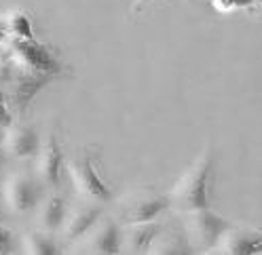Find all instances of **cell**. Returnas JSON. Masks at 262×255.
<instances>
[{
	"label": "cell",
	"mask_w": 262,
	"mask_h": 255,
	"mask_svg": "<svg viewBox=\"0 0 262 255\" xmlns=\"http://www.w3.org/2000/svg\"><path fill=\"white\" fill-rule=\"evenodd\" d=\"M214 182H216V152L214 148H205L173 184L169 192L171 207L180 213L207 209L211 202Z\"/></svg>",
	"instance_id": "obj_1"
},
{
	"label": "cell",
	"mask_w": 262,
	"mask_h": 255,
	"mask_svg": "<svg viewBox=\"0 0 262 255\" xmlns=\"http://www.w3.org/2000/svg\"><path fill=\"white\" fill-rule=\"evenodd\" d=\"M66 173H68L76 194L83 200L102 202V205L112 200V190L102 180L100 171H97L93 152L78 150L70 158H66Z\"/></svg>",
	"instance_id": "obj_2"
},
{
	"label": "cell",
	"mask_w": 262,
	"mask_h": 255,
	"mask_svg": "<svg viewBox=\"0 0 262 255\" xmlns=\"http://www.w3.org/2000/svg\"><path fill=\"white\" fill-rule=\"evenodd\" d=\"M171 209L169 194H161L150 188H138L127 192L117 205V219L123 226L159 221Z\"/></svg>",
	"instance_id": "obj_3"
},
{
	"label": "cell",
	"mask_w": 262,
	"mask_h": 255,
	"mask_svg": "<svg viewBox=\"0 0 262 255\" xmlns=\"http://www.w3.org/2000/svg\"><path fill=\"white\" fill-rule=\"evenodd\" d=\"M45 194L47 188L34 171H13L3 186V202L17 215L34 211Z\"/></svg>",
	"instance_id": "obj_4"
},
{
	"label": "cell",
	"mask_w": 262,
	"mask_h": 255,
	"mask_svg": "<svg viewBox=\"0 0 262 255\" xmlns=\"http://www.w3.org/2000/svg\"><path fill=\"white\" fill-rule=\"evenodd\" d=\"M233 224L228 219H224L220 213H216L214 209H199V211H190L184 213V232L190 238V243L194 245V249L203 253L220 245L222 236L226 234V230Z\"/></svg>",
	"instance_id": "obj_5"
},
{
	"label": "cell",
	"mask_w": 262,
	"mask_h": 255,
	"mask_svg": "<svg viewBox=\"0 0 262 255\" xmlns=\"http://www.w3.org/2000/svg\"><path fill=\"white\" fill-rule=\"evenodd\" d=\"M7 46L15 61L26 70L38 72L45 76L55 78L61 72V63L51 46L38 42L36 38H9Z\"/></svg>",
	"instance_id": "obj_6"
},
{
	"label": "cell",
	"mask_w": 262,
	"mask_h": 255,
	"mask_svg": "<svg viewBox=\"0 0 262 255\" xmlns=\"http://www.w3.org/2000/svg\"><path fill=\"white\" fill-rule=\"evenodd\" d=\"M34 173L47 190H59L66 175V154L55 133H49L42 139L40 150L34 158Z\"/></svg>",
	"instance_id": "obj_7"
},
{
	"label": "cell",
	"mask_w": 262,
	"mask_h": 255,
	"mask_svg": "<svg viewBox=\"0 0 262 255\" xmlns=\"http://www.w3.org/2000/svg\"><path fill=\"white\" fill-rule=\"evenodd\" d=\"M106 215V209L102 202H91L80 198L76 205H70L68 217L61 228V236L66 243H76L83 238L100 224V219Z\"/></svg>",
	"instance_id": "obj_8"
},
{
	"label": "cell",
	"mask_w": 262,
	"mask_h": 255,
	"mask_svg": "<svg viewBox=\"0 0 262 255\" xmlns=\"http://www.w3.org/2000/svg\"><path fill=\"white\" fill-rule=\"evenodd\" d=\"M40 135L34 124L28 122H13L3 135V150L5 156L15 161H34L40 150Z\"/></svg>",
	"instance_id": "obj_9"
},
{
	"label": "cell",
	"mask_w": 262,
	"mask_h": 255,
	"mask_svg": "<svg viewBox=\"0 0 262 255\" xmlns=\"http://www.w3.org/2000/svg\"><path fill=\"white\" fill-rule=\"evenodd\" d=\"M49 81H53V78L38 74V72H32V70H26L24 66H19L13 83L7 87V93H9V99H11L15 114H24L26 108L32 104V99L36 97V93L42 91L45 85H49Z\"/></svg>",
	"instance_id": "obj_10"
},
{
	"label": "cell",
	"mask_w": 262,
	"mask_h": 255,
	"mask_svg": "<svg viewBox=\"0 0 262 255\" xmlns=\"http://www.w3.org/2000/svg\"><path fill=\"white\" fill-rule=\"evenodd\" d=\"M123 236H125V226L117 217H102L87 236L85 245L91 253H114L119 255L123 247Z\"/></svg>",
	"instance_id": "obj_11"
},
{
	"label": "cell",
	"mask_w": 262,
	"mask_h": 255,
	"mask_svg": "<svg viewBox=\"0 0 262 255\" xmlns=\"http://www.w3.org/2000/svg\"><path fill=\"white\" fill-rule=\"evenodd\" d=\"M68 211H70L68 198H66L61 192H57V190H47V194L42 196V200L34 209L36 228L55 234L57 230L63 228Z\"/></svg>",
	"instance_id": "obj_12"
},
{
	"label": "cell",
	"mask_w": 262,
	"mask_h": 255,
	"mask_svg": "<svg viewBox=\"0 0 262 255\" xmlns=\"http://www.w3.org/2000/svg\"><path fill=\"white\" fill-rule=\"evenodd\" d=\"M218 247H222L228 255H262V228L233 224Z\"/></svg>",
	"instance_id": "obj_13"
},
{
	"label": "cell",
	"mask_w": 262,
	"mask_h": 255,
	"mask_svg": "<svg viewBox=\"0 0 262 255\" xmlns=\"http://www.w3.org/2000/svg\"><path fill=\"white\" fill-rule=\"evenodd\" d=\"M165 230V224L159 221H144V224H131L125 226V236L123 245L134 253V255H146L152 243L157 241V236Z\"/></svg>",
	"instance_id": "obj_14"
},
{
	"label": "cell",
	"mask_w": 262,
	"mask_h": 255,
	"mask_svg": "<svg viewBox=\"0 0 262 255\" xmlns=\"http://www.w3.org/2000/svg\"><path fill=\"white\" fill-rule=\"evenodd\" d=\"M194 253L199 251L190 243L184 228H176V230L165 228L157 236V241L152 243L146 255H194Z\"/></svg>",
	"instance_id": "obj_15"
},
{
	"label": "cell",
	"mask_w": 262,
	"mask_h": 255,
	"mask_svg": "<svg viewBox=\"0 0 262 255\" xmlns=\"http://www.w3.org/2000/svg\"><path fill=\"white\" fill-rule=\"evenodd\" d=\"M24 251L26 255H63V249L53 232H45L40 228L30 230L24 236Z\"/></svg>",
	"instance_id": "obj_16"
},
{
	"label": "cell",
	"mask_w": 262,
	"mask_h": 255,
	"mask_svg": "<svg viewBox=\"0 0 262 255\" xmlns=\"http://www.w3.org/2000/svg\"><path fill=\"white\" fill-rule=\"evenodd\" d=\"M7 28H9V38H34V34H32V21L28 17V13L24 11L9 13Z\"/></svg>",
	"instance_id": "obj_17"
},
{
	"label": "cell",
	"mask_w": 262,
	"mask_h": 255,
	"mask_svg": "<svg viewBox=\"0 0 262 255\" xmlns=\"http://www.w3.org/2000/svg\"><path fill=\"white\" fill-rule=\"evenodd\" d=\"M211 7L218 13H239V11H252L256 9V0H211Z\"/></svg>",
	"instance_id": "obj_18"
},
{
	"label": "cell",
	"mask_w": 262,
	"mask_h": 255,
	"mask_svg": "<svg viewBox=\"0 0 262 255\" xmlns=\"http://www.w3.org/2000/svg\"><path fill=\"white\" fill-rule=\"evenodd\" d=\"M13 122H15V110L11 106L7 89L0 87V129H3V131L9 129Z\"/></svg>",
	"instance_id": "obj_19"
},
{
	"label": "cell",
	"mask_w": 262,
	"mask_h": 255,
	"mask_svg": "<svg viewBox=\"0 0 262 255\" xmlns=\"http://www.w3.org/2000/svg\"><path fill=\"white\" fill-rule=\"evenodd\" d=\"M13 251H15V236L0 221V255H13Z\"/></svg>",
	"instance_id": "obj_20"
},
{
	"label": "cell",
	"mask_w": 262,
	"mask_h": 255,
	"mask_svg": "<svg viewBox=\"0 0 262 255\" xmlns=\"http://www.w3.org/2000/svg\"><path fill=\"white\" fill-rule=\"evenodd\" d=\"M201 255H228L222 247H214V249H209V251H203Z\"/></svg>",
	"instance_id": "obj_21"
},
{
	"label": "cell",
	"mask_w": 262,
	"mask_h": 255,
	"mask_svg": "<svg viewBox=\"0 0 262 255\" xmlns=\"http://www.w3.org/2000/svg\"><path fill=\"white\" fill-rule=\"evenodd\" d=\"M150 3H152V0H136V3H134V13L142 11L146 5H150Z\"/></svg>",
	"instance_id": "obj_22"
},
{
	"label": "cell",
	"mask_w": 262,
	"mask_h": 255,
	"mask_svg": "<svg viewBox=\"0 0 262 255\" xmlns=\"http://www.w3.org/2000/svg\"><path fill=\"white\" fill-rule=\"evenodd\" d=\"M3 135H5V131L0 129V163H3V158H5V150H3Z\"/></svg>",
	"instance_id": "obj_23"
},
{
	"label": "cell",
	"mask_w": 262,
	"mask_h": 255,
	"mask_svg": "<svg viewBox=\"0 0 262 255\" xmlns=\"http://www.w3.org/2000/svg\"><path fill=\"white\" fill-rule=\"evenodd\" d=\"M0 217H3V192H0Z\"/></svg>",
	"instance_id": "obj_24"
},
{
	"label": "cell",
	"mask_w": 262,
	"mask_h": 255,
	"mask_svg": "<svg viewBox=\"0 0 262 255\" xmlns=\"http://www.w3.org/2000/svg\"><path fill=\"white\" fill-rule=\"evenodd\" d=\"M89 255H114V253H89Z\"/></svg>",
	"instance_id": "obj_25"
}]
</instances>
